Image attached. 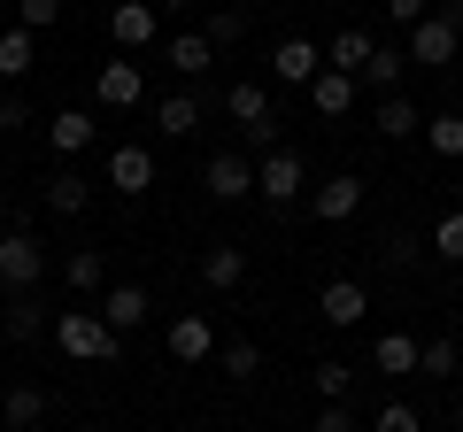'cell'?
<instances>
[{
  "instance_id": "8d00e7d4",
  "label": "cell",
  "mask_w": 463,
  "mask_h": 432,
  "mask_svg": "<svg viewBox=\"0 0 463 432\" xmlns=\"http://www.w3.org/2000/svg\"><path fill=\"white\" fill-rule=\"evenodd\" d=\"M309 432H355V417H347V401H325V409H317V425Z\"/></svg>"
},
{
  "instance_id": "836d02e7",
  "label": "cell",
  "mask_w": 463,
  "mask_h": 432,
  "mask_svg": "<svg viewBox=\"0 0 463 432\" xmlns=\"http://www.w3.org/2000/svg\"><path fill=\"white\" fill-rule=\"evenodd\" d=\"M347 386H355V371H347L340 355H325V363H317V394H325V401H347Z\"/></svg>"
},
{
  "instance_id": "3957f363",
  "label": "cell",
  "mask_w": 463,
  "mask_h": 432,
  "mask_svg": "<svg viewBox=\"0 0 463 432\" xmlns=\"http://www.w3.org/2000/svg\"><path fill=\"white\" fill-rule=\"evenodd\" d=\"M224 117L248 132V147H263V155L279 147V124H270V93H263L255 78H232V85H224Z\"/></svg>"
},
{
  "instance_id": "44dd1931",
  "label": "cell",
  "mask_w": 463,
  "mask_h": 432,
  "mask_svg": "<svg viewBox=\"0 0 463 432\" xmlns=\"http://www.w3.org/2000/svg\"><path fill=\"white\" fill-rule=\"evenodd\" d=\"M309 108H317V117H347V108H355V78H340V70H317Z\"/></svg>"
},
{
  "instance_id": "4dcf8cb0",
  "label": "cell",
  "mask_w": 463,
  "mask_h": 432,
  "mask_svg": "<svg viewBox=\"0 0 463 432\" xmlns=\"http://www.w3.org/2000/svg\"><path fill=\"white\" fill-rule=\"evenodd\" d=\"M201 39H209L216 54H224V47H240V39H248V16H240V8H216V16L201 23Z\"/></svg>"
},
{
  "instance_id": "60d3db41",
  "label": "cell",
  "mask_w": 463,
  "mask_h": 432,
  "mask_svg": "<svg viewBox=\"0 0 463 432\" xmlns=\"http://www.w3.org/2000/svg\"><path fill=\"white\" fill-rule=\"evenodd\" d=\"M163 8H170V16H178V8H194V0H155V16H163Z\"/></svg>"
},
{
  "instance_id": "2e32d148",
  "label": "cell",
  "mask_w": 463,
  "mask_h": 432,
  "mask_svg": "<svg viewBox=\"0 0 463 432\" xmlns=\"http://www.w3.org/2000/svg\"><path fill=\"white\" fill-rule=\"evenodd\" d=\"M47 147L54 155H85L93 147V117H85V108H54L47 117Z\"/></svg>"
},
{
  "instance_id": "9c48e42d",
  "label": "cell",
  "mask_w": 463,
  "mask_h": 432,
  "mask_svg": "<svg viewBox=\"0 0 463 432\" xmlns=\"http://www.w3.org/2000/svg\"><path fill=\"white\" fill-rule=\"evenodd\" d=\"M317 316H325L332 333H355V324H364V316H371V294H364V286H355V278H332L325 294H317Z\"/></svg>"
},
{
  "instance_id": "5bb4252c",
  "label": "cell",
  "mask_w": 463,
  "mask_h": 432,
  "mask_svg": "<svg viewBox=\"0 0 463 432\" xmlns=\"http://www.w3.org/2000/svg\"><path fill=\"white\" fill-rule=\"evenodd\" d=\"M109 185H116L124 201H139V193L155 185V155H147V147H116V155H109Z\"/></svg>"
},
{
  "instance_id": "e0dca14e",
  "label": "cell",
  "mask_w": 463,
  "mask_h": 432,
  "mask_svg": "<svg viewBox=\"0 0 463 432\" xmlns=\"http://www.w3.org/2000/svg\"><path fill=\"white\" fill-rule=\"evenodd\" d=\"M85 209H93V178L54 170V178H47V216H85Z\"/></svg>"
},
{
  "instance_id": "ab89813d",
  "label": "cell",
  "mask_w": 463,
  "mask_h": 432,
  "mask_svg": "<svg viewBox=\"0 0 463 432\" xmlns=\"http://www.w3.org/2000/svg\"><path fill=\"white\" fill-rule=\"evenodd\" d=\"M16 124H24V100H0V139L16 132Z\"/></svg>"
},
{
  "instance_id": "8fae6325",
  "label": "cell",
  "mask_w": 463,
  "mask_h": 432,
  "mask_svg": "<svg viewBox=\"0 0 463 432\" xmlns=\"http://www.w3.org/2000/svg\"><path fill=\"white\" fill-rule=\"evenodd\" d=\"M209 355H216V324L209 316H194V309L170 316V363H209Z\"/></svg>"
},
{
  "instance_id": "ba28073f",
  "label": "cell",
  "mask_w": 463,
  "mask_h": 432,
  "mask_svg": "<svg viewBox=\"0 0 463 432\" xmlns=\"http://www.w3.org/2000/svg\"><path fill=\"white\" fill-rule=\"evenodd\" d=\"M155 23H163V16H155V0H116V8H109V39L124 54L155 47Z\"/></svg>"
},
{
  "instance_id": "277c9868",
  "label": "cell",
  "mask_w": 463,
  "mask_h": 432,
  "mask_svg": "<svg viewBox=\"0 0 463 432\" xmlns=\"http://www.w3.org/2000/svg\"><path fill=\"white\" fill-rule=\"evenodd\" d=\"M39 278H47V248H39V232H32V224L0 232V286H8V294H32Z\"/></svg>"
},
{
  "instance_id": "ffe728a7",
  "label": "cell",
  "mask_w": 463,
  "mask_h": 432,
  "mask_svg": "<svg viewBox=\"0 0 463 432\" xmlns=\"http://www.w3.org/2000/svg\"><path fill=\"white\" fill-rule=\"evenodd\" d=\"M371 371H386V379H410V371H417V333H379Z\"/></svg>"
},
{
  "instance_id": "d4e9b609",
  "label": "cell",
  "mask_w": 463,
  "mask_h": 432,
  "mask_svg": "<svg viewBox=\"0 0 463 432\" xmlns=\"http://www.w3.org/2000/svg\"><path fill=\"white\" fill-rule=\"evenodd\" d=\"M209 62H216V47H209L201 32H178V39H170V70H178V78H201Z\"/></svg>"
},
{
  "instance_id": "30bf717a",
  "label": "cell",
  "mask_w": 463,
  "mask_h": 432,
  "mask_svg": "<svg viewBox=\"0 0 463 432\" xmlns=\"http://www.w3.org/2000/svg\"><path fill=\"white\" fill-rule=\"evenodd\" d=\"M317 70H325V47H309V39H279L270 47V78L279 85H317Z\"/></svg>"
},
{
  "instance_id": "7402d4cb",
  "label": "cell",
  "mask_w": 463,
  "mask_h": 432,
  "mask_svg": "<svg viewBox=\"0 0 463 432\" xmlns=\"http://www.w3.org/2000/svg\"><path fill=\"white\" fill-rule=\"evenodd\" d=\"M240 278H248V248H209V255H201V286L232 294Z\"/></svg>"
},
{
  "instance_id": "7c38bea8",
  "label": "cell",
  "mask_w": 463,
  "mask_h": 432,
  "mask_svg": "<svg viewBox=\"0 0 463 432\" xmlns=\"http://www.w3.org/2000/svg\"><path fill=\"white\" fill-rule=\"evenodd\" d=\"M309 209L325 216V224H347V216L364 209V178H355V170H340V178H325V185L309 193Z\"/></svg>"
},
{
  "instance_id": "7a4b0ae2",
  "label": "cell",
  "mask_w": 463,
  "mask_h": 432,
  "mask_svg": "<svg viewBox=\"0 0 463 432\" xmlns=\"http://www.w3.org/2000/svg\"><path fill=\"white\" fill-rule=\"evenodd\" d=\"M456 39H463V0H448V8H432L425 23H410L402 54H410L417 70H440V62H456Z\"/></svg>"
},
{
  "instance_id": "8992f818",
  "label": "cell",
  "mask_w": 463,
  "mask_h": 432,
  "mask_svg": "<svg viewBox=\"0 0 463 432\" xmlns=\"http://www.w3.org/2000/svg\"><path fill=\"white\" fill-rule=\"evenodd\" d=\"M201 185H209L216 201H255V163L232 155V147H216L209 163H201Z\"/></svg>"
},
{
  "instance_id": "603a6c76",
  "label": "cell",
  "mask_w": 463,
  "mask_h": 432,
  "mask_svg": "<svg viewBox=\"0 0 463 432\" xmlns=\"http://www.w3.org/2000/svg\"><path fill=\"white\" fill-rule=\"evenodd\" d=\"M402 78H410V54H402V47H379V54H371V70H364V85H371V93H402Z\"/></svg>"
},
{
  "instance_id": "5b68a950",
  "label": "cell",
  "mask_w": 463,
  "mask_h": 432,
  "mask_svg": "<svg viewBox=\"0 0 463 432\" xmlns=\"http://www.w3.org/2000/svg\"><path fill=\"white\" fill-rule=\"evenodd\" d=\"M301 185H309V163H301L294 147H270L263 163H255V201H270V209H294Z\"/></svg>"
},
{
  "instance_id": "4316f807",
  "label": "cell",
  "mask_w": 463,
  "mask_h": 432,
  "mask_svg": "<svg viewBox=\"0 0 463 432\" xmlns=\"http://www.w3.org/2000/svg\"><path fill=\"white\" fill-rule=\"evenodd\" d=\"M62 278H70V294H93V286L109 278V255H100V248H78V255L62 263Z\"/></svg>"
},
{
  "instance_id": "74e56055",
  "label": "cell",
  "mask_w": 463,
  "mask_h": 432,
  "mask_svg": "<svg viewBox=\"0 0 463 432\" xmlns=\"http://www.w3.org/2000/svg\"><path fill=\"white\" fill-rule=\"evenodd\" d=\"M386 23H402V32H410V23H425V0H386Z\"/></svg>"
},
{
  "instance_id": "d6a6232c",
  "label": "cell",
  "mask_w": 463,
  "mask_h": 432,
  "mask_svg": "<svg viewBox=\"0 0 463 432\" xmlns=\"http://www.w3.org/2000/svg\"><path fill=\"white\" fill-rule=\"evenodd\" d=\"M432 255H440V263H463V209H448L440 224H432Z\"/></svg>"
},
{
  "instance_id": "f546056e",
  "label": "cell",
  "mask_w": 463,
  "mask_h": 432,
  "mask_svg": "<svg viewBox=\"0 0 463 432\" xmlns=\"http://www.w3.org/2000/svg\"><path fill=\"white\" fill-rule=\"evenodd\" d=\"M417 371H425V379H456L463 348H456V340H425V348H417Z\"/></svg>"
},
{
  "instance_id": "83f0119b",
  "label": "cell",
  "mask_w": 463,
  "mask_h": 432,
  "mask_svg": "<svg viewBox=\"0 0 463 432\" xmlns=\"http://www.w3.org/2000/svg\"><path fill=\"white\" fill-rule=\"evenodd\" d=\"M39 62V39L32 32H0V78H24Z\"/></svg>"
},
{
  "instance_id": "1f68e13d",
  "label": "cell",
  "mask_w": 463,
  "mask_h": 432,
  "mask_svg": "<svg viewBox=\"0 0 463 432\" xmlns=\"http://www.w3.org/2000/svg\"><path fill=\"white\" fill-rule=\"evenodd\" d=\"M54 23H62V0H16V32H54Z\"/></svg>"
},
{
  "instance_id": "ac0fdd59",
  "label": "cell",
  "mask_w": 463,
  "mask_h": 432,
  "mask_svg": "<svg viewBox=\"0 0 463 432\" xmlns=\"http://www.w3.org/2000/svg\"><path fill=\"white\" fill-rule=\"evenodd\" d=\"M47 409H54L47 386H16V394H0V425H16V432H32Z\"/></svg>"
},
{
  "instance_id": "cb8c5ba5",
  "label": "cell",
  "mask_w": 463,
  "mask_h": 432,
  "mask_svg": "<svg viewBox=\"0 0 463 432\" xmlns=\"http://www.w3.org/2000/svg\"><path fill=\"white\" fill-rule=\"evenodd\" d=\"M425 147L440 155V163H456V155H463V108H440V117H425Z\"/></svg>"
},
{
  "instance_id": "6da1fadb",
  "label": "cell",
  "mask_w": 463,
  "mask_h": 432,
  "mask_svg": "<svg viewBox=\"0 0 463 432\" xmlns=\"http://www.w3.org/2000/svg\"><path fill=\"white\" fill-rule=\"evenodd\" d=\"M54 348H62L70 363H116V355H124V333H109L100 309H62L54 316Z\"/></svg>"
},
{
  "instance_id": "52a82bcc",
  "label": "cell",
  "mask_w": 463,
  "mask_h": 432,
  "mask_svg": "<svg viewBox=\"0 0 463 432\" xmlns=\"http://www.w3.org/2000/svg\"><path fill=\"white\" fill-rule=\"evenodd\" d=\"M93 100L109 108V117L139 108V100H147V78H139V62H100V78H93Z\"/></svg>"
},
{
  "instance_id": "f1b7e54d",
  "label": "cell",
  "mask_w": 463,
  "mask_h": 432,
  "mask_svg": "<svg viewBox=\"0 0 463 432\" xmlns=\"http://www.w3.org/2000/svg\"><path fill=\"white\" fill-rule=\"evenodd\" d=\"M47 333V309L32 294H8V340H39Z\"/></svg>"
},
{
  "instance_id": "4fadbf2b",
  "label": "cell",
  "mask_w": 463,
  "mask_h": 432,
  "mask_svg": "<svg viewBox=\"0 0 463 432\" xmlns=\"http://www.w3.org/2000/svg\"><path fill=\"white\" fill-rule=\"evenodd\" d=\"M371 54H379V39H371V32H355V23H347V32H332V47H325V70H340V78H355V85H364Z\"/></svg>"
},
{
  "instance_id": "9a60e30c",
  "label": "cell",
  "mask_w": 463,
  "mask_h": 432,
  "mask_svg": "<svg viewBox=\"0 0 463 432\" xmlns=\"http://www.w3.org/2000/svg\"><path fill=\"white\" fill-rule=\"evenodd\" d=\"M147 309H155V301H147V286H132V278H124V286H109V301H100L109 333H139V324H147Z\"/></svg>"
},
{
  "instance_id": "f35d334b",
  "label": "cell",
  "mask_w": 463,
  "mask_h": 432,
  "mask_svg": "<svg viewBox=\"0 0 463 432\" xmlns=\"http://www.w3.org/2000/svg\"><path fill=\"white\" fill-rule=\"evenodd\" d=\"M386 263L410 270V263H417V239H410V232H394V239H386Z\"/></svg>"
},
{
  "instance_id": "d6986e66",
  "label": "cell",
  "mask_w": 463,
  "mask_h": 432,
  "mask_svg": "<svg viewBox=\"0 0 463 432\" xmlns=\"http://www.w3.org/2000/svg\"><path fill=\"white\" fill-rule=\"evenodd\" d=\"M201 108H209L201 93H163L155 100V124H163L170 139H185V132H201Z\"/></svg>"
},
{
  "instance_id": "e575fe53",
  "label": "cell",
  "mask_w": 463,
  "mask_h": 432,
  "mask_svg": "<svg viewBox=\"0 0 463 432\" xmlns=\"http://www.w3.org/2000/svg\"><path fill=\"white\" fill-rule=\"evenodd\" d=\"M224 371L232 379H255V371H263V348H255V340H224Z\"/></svg>"
},
{
  "instance_id": "484cf974",
  "label": "cell",
  "mask_w": 463,
  "mask_h": 432,
  "mask_svg": "<svg viewBox=\"0 0 463 432\" xmlns=\"http://www.w3.org/2000/svg\"><path fill=\"white\" fill-rule=\"evenodd\" d=\"M371 124H379V139H410V132H417V100H410V93H386Z\"/></svg>"
},
{
  "instance_id": "d590c367",
  "label": "cell",
  "mask_w": 463,
  "mask_h": 432,
  "mask_svg": "<svg viewBox=\"0 0 463 432\" xmlns=\"http://www.w3.org/2000/svg\"><path fill=\"white\" fill-rule=\"evenodd\" d=\"M371 432H425V417H417L410 401H386V409L371 417Z\"/></svg>"
}]
</instances>
